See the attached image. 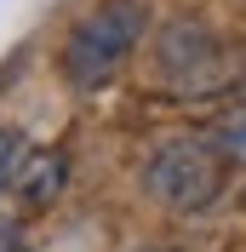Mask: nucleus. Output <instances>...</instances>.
I'll return each mask as SVG.
<instances>
[{
	"label": "nucleus",
	"mask_w": 246,
	"mask_h": 252,
	"mask_svg": "<svg viewBox=\"0 0 246 252\" xmlns=\"http://www.w3.org/2000/svg\"><path fill=\"white\" fill-rule=\"evenodd\" d=\"M223 149L200 138H172L143 160V195L166 212H206L223 195Z\"/></svg>",
	"instance_id": "nucleus-2"
},
{
	"label": "nucleus",
	"mask_w": 246,
	"mask_h": 252,
	"mask_svg": "<svg viewBox=\"0 0 246 252\" xmlns=\"http://www.w3.org/2000/svg\"><path fill=\"white\" fill-rule=\"evenodd\" d=\"M217 149H223L229 160H246V121L223 126V132H217Z\"/></svg>",
	"instance_id": "nucleus-4"
},
{
	"label": "nucleus",
	"mask_w": 246,
	"mask_h": 252,
	"mask_svg": "<svg viewBox=\"0 0 246 252\" xmlns=\"http://www.w3.org/2000/svg\"><path fill=\"white\" fill-rule=\"evenodd\" d=\"M143 23H149L143 0H103V6H92L63 40V80L80 86V92L103 86L132 58V46L143 40Z\"/></svg>",
	"instance_id": "nucleus-1"
},
{
	"label": "nucleus",
	"mask_w": 246,
	"mask_h": 252,
	"mask_svg": "<svg viewBox=\"0 0 246 252\" xmlns=\"http://www.w3.org/2000/svg\"><path fill=\"white\" fill-rule=\"evenodd\" d=\"M12 184V138H6V132H0V189Z\"/></svg>",
	"instance_id": "nucleus-5"
},
{
	"label": "nucleus",
	"mask_w": 246,
	"mask_h": 252,
	"mask_svg": "<svg viewBox=\"0 0 246 252\" xmlns=\"http://www.w3.org/2000/svg\"><path fill=\"white\" fill-rule=\"evenodd\" d=\"M69 184V155L58 149H29V155H12V189L29 212H46L52 201Z\"/></svg>",
	"instance_id": "nucleus-3"
}]
</instances>
